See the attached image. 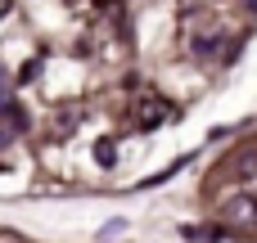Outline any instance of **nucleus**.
<instances>
[{"label": "nucleus", "mask_w": 257, "mask_h": 243, "mask_svg": "<svg viewBox=\"0 0 257 243\" xmlns=\"http://www.w3.org/2000/svg\"><path fill=\"white\" fill-rule=\"evenodd\" d=\"M167 117V104H145L140 108V126H154V122H163Z\"/></svg>", "instance_id": "7ed1b4c3"}, {"label": "nucleus", "mask_w": 257, "mask_h": 243, "mask_svg": "<svg viewBox=\"0 0 257 243\" xmlns=\"http://www.w3.org/2000/svg\"><path fill=\"white\" fill-rule=\"evenodd\" d=\"M0 243H23V239L18 234H0Z\"/></svg>", "instance_id": "20e7f679"}, {"label": "nucleus", "mask_w": 257, "mask_h": 243, "mask_svg": "<svg viewBox=\"0 0 257 243\" xmlns=\"http://www.w3.org/2000/svg\"><path fill=\"white\" fill-rule=\"evenodd\" d=\"M5 14H9V0H0V18H5Z\"/></svg>", "instance_id": "39448f33"}, {"label": "nucleus", "mask_w": 257, "mask_h": 243, "mask_svg": "<svg viewBox=\"0 0 257 243\" xmlns=\"http://www.w3.org/2000/svg\"><path fill=\"white\" fill-rule=\"evenodd\" d=\"M230 171L239 176V180H248V176H257V144H248L235 162H230Z\"/></svg>", "instance_id": "f03ea898"}, {"label": "nucleus", "mask_w": 257, "mask_h": 243, "mask_svg": "<svg viewBox=\"0 0 257 243\" xmlns=\"http://www.w3.org/2000/svg\"><path fill=\"white\" fill-rule=\"evenodd\" d=\"M226 221H230V225H257V198L235 194V198L226 203Z\"/></svg>", "instance_id": "f257e3e1"}]
</instances>
